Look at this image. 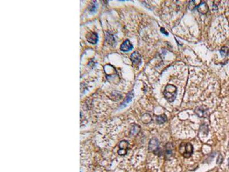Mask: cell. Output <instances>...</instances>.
<instances>
[{"label":"cell","mask_w":229,"mask_h":172,"mask_svg":"<svg viewBox=\"0 0 229 172\" xmlns=\"http://www.w3.org/2000/svg\"><path fill=\"white\" fill-rule=\"evenodd\" d=\"M177 89L174 85H167L164 91V95L169 102H172L176 98Z\"/></svg>","instance_id":"cell-1"},{"label":"cell","mask_w":229,"mask_h":172,"mask_svg":"<svg viewBox=\"0 0 229 172\" xmlns=\"http://www.w3.org/2000/svg\"><path fill=\"white\" fill-rule=\"evenodd\" d=\"M179 152L185 158H189L193 153V147L190 143H182L179 147Z\"/></svg>","instance_id":"cell-2"},{"label":"cell","mask_w":229,"mask_h":172,"mask_svg":"<svg viewBox=\"0 0 229 172\" xmlns=\"http://www.w3.org/2000/svg\"><path fill=\"white\" fill-rule=\"evenodd\" d=\"M159 142L156 138H153L149 142L148 150L150 152H153L154 154H157L159 153Z\"/></svg>","instance_id":"cell-3"},{"label":"cell","mask_w":229,"mask_h":172,"mask_svg":"<svg viewBox=\"0 0 229 172\" xmlns=\"http://www.w3.org/2000/svg\"><path fill=\"white\" fill-rule=\"evenodd\" d=\"M129 143L128 141L123 140L119 143V150L118 151V154L120 156H124L127 153L128 147Z\"/></svg>","instance_id":"cell-4"},{"label":"cell","mask_w":229,"mask_h":172,"mask_svg":"<svg viewBox=\"0 0 229 172\" xmlns=\"http://www.w3.org/2000/svg\"><path fill=\"white\" fill-rule=\"evenodd\" d=\"M195 113L200 118L206 117L208 115V109L204 106H202L196 109Z\"/></svg>","instance_id":"cell-5"},{"label":"cell","mask_w":229,"mask_h":172,"mask_svg":"<svg viewBox=\"0 0 229 172\" xmlns=\"http://www.w3.org/2000/svg\"><path fill=\"white\" fill-rule=\"evenodd\" d=\"M87 39L89 43L95 44L97 41V39H98L97 34L95 32H91L87 34Z\"/></svg>","instance_id":"cell-6"},{"label":"cell","mask_w":229,"mask_h":172,"mask_svg":"<svg viewBox=\"0 0 229 172\" xmlns=\"http://www.w3.org/2000/svg\"><path fill=\"white\" fill-rule=\"evenodd\" d=\"M130 58L132 63L135 65H139L141 62V56L139 53H137V52H135L134 53H132Z\"/></svg>","instance_id":"cell-7"},{"label":"cell","mask_w":229,"mask_h":172,"mask_svg":"<svg viewBox=\"0 0 229 172\" xmlns=\"http://www.w3.org/2000/svg\"><path fill=\"white\" fill-rule=\"evenodd\" d=\"M133 48V46L128 40H126L120 47V49L123 52H128Z\"/></svg>","instance_id":"cell-8"},{"label":"cell","mask_w":229,"mask_h":172,"mask_svg":"<svg viewBox=\"0 0 229 172\" xmlns=\"http://www.w3.org/2000/svg\"><path fill=\"white\" fill-rule=\"evenodd\" d=\"M196 8H198V10L200 13H202L203 14L206 13L208 11V6L205 2L200 3Z\"/></svg>","instance_id":"cell-9"},{"label":"cell","mask_w":229,"mask_h":172,"mask_svg":"<svg viewBox=\"0 0 229 172\" xmlns=\"http://www.w3.org/2000/svg\"><path fill=\"white\" fill-rule=\"evenodd\" d=\"M166 157L167 158H169L172 156V150H173V145L171 143H168L166 146Z\"/></svg>","instance_id":"cell-10"},{"label":"cell","mask_w":229,"mask_h":172,"mask_svg":"<svg viewBox=\"0 0 229 172\" xmlns=\"http://www.w3.org/2000/svg\"><path fill=\"white\" fill-rule=\"evenodd\" d=\"M167 117L166 115L163 114L156 117V122L159 124H162L167 121Z\"/></svg>","instance_id":"cell-11"},{"label":"cell","mask_w":229,"mask_h":172,"mask_svg":"<svg viewBox=\"0 0 229 172\" xmlns=\"http://www.w3.org/2000/svg\"><path fill=\"white\" fill-rule=\"evenodd\" d=\"M140 130V128L139 126L137 125H135L134 126L132 127L131 130V135H136L137 134H138V133L139 132Z\"/></svg>","instance_id":"cell-12"},{"label":"cell","mask_w":229,"mask_h":172,"mask_svg":"<svg viewBox=\"0 0 229 172\" xmlns=\"http://www.w3.org/2000/svg\"><path fill=\"white\" fill-rule=\"evenodd\" d=\"M221 55L222 57L227 56L229 55V48L227 47H223L220 51Z\"/></svg>","instance_id":"cell-13"},{"label":"cell","mask_w":229,"mask_h":172,"mask_svg":"<svg viewBox=\"0 0 229 172\" xmlns=\"http://www.w3.org/2000/svg\"><path fill=\"white\" fill-rule=\"evenodd\" d=\"M223 160V159L222 156L221 155H219V156L218 157V159H217L216 162H217L218 164H221V163L222 162Z\"/></svg>","instance_id":"cell-14"},{"label":"cell","mask_w":229,"mask_h":172,"mask_svg":"<svg viewBox=\"0 0 229 172\" xmlns=\"http://www.w3.org/2000/svg\"><path fill=\"white\" fill-rule=\"evenodd\" d=\"M161 32H162V33H165L166 35H168V32H167L165 30V29L164 28H161Z\"/></svg>","instance_id":"cell-15"}]
</instances>
